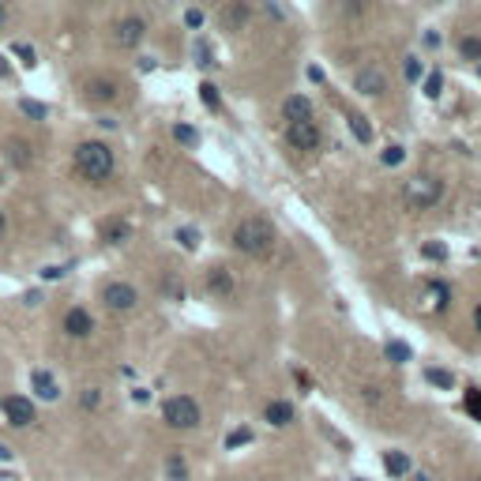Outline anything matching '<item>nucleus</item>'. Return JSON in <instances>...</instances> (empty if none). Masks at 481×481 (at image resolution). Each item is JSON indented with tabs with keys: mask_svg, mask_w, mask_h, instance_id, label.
I'll return each mask as SVG.
<instances>
[{
	"mask_svg": "<svg viewBox=\"0 0 481 481\" xmlns=\"http://www.w3.org/2000/svg\"><path fill=\"white\" fill-rule=\"evenodd\" d=\"M425 376H429V384H436V387H451V384H455V376H451L448 369H429Z\"/></svg>",
	"mask_w": 481,
	"mask_h": 481,
	"instance_id": "obj_28",
	"label": "nucleus"
},
{
	"mask_svg": "<svg viewBox=\"0 0 481 481\" xmlns=\"http://www.w3.org/2000/svg\"><path fill=\"white\" fill-rule=\"evenodd\" d=\"M98 403H102L98 387H87V391H83V406H87V410H98Z\"/></svg>",
	"mask_w": 481,
	"mask_h": 481,
	"instance_id": "obj_37",
	"label": "nucleus"
},
{
	"mask_svg": "<svg viewBox=\"0 0 481 481\" xmlns=\"http://www.w3.org/2000/svg\"><path fill=\"white\" fill-rule=\"evenodd\" d=\"M245 19H248V11H245V8H240V4H237V8L230 11V16H222V26H240V23H245Z\"/></svg>",
	"mask_w": 481,
	"mask_h": 481,
	"instance_id": "obj_34",
	"label": "nucleus"
},
{
	"mask_svg": "<svg viewBox=\"0 0 481 481\" xmlns=\"http://www.w3.org/2000/svg\"><path fill=\"white\" fill-rule=\"evenodd\" d=\"M477 481H481V477H477Z\"/></svg>",
	"mask_w": 481,
	"mask_h": 481,
	"instance_id": "obj_47",
	"label": "nucleus"
},
{
	"mask_svg": "<svg viewBox=\"0 0 481 481\" xmlns=\"http://www.w3.org/2000/svg\"><path fill=\"white\" fill-rule=\"evenodd\" d=\"M177 240H181V248H196V245H199V233L192 230V226H181V230H177Z\"/></svg>",
	"mask_w": 481,
	"mask_h": 481,
	"instance_id": "obj_30",
	"label": "nucleus"
},
{
	"mask_svg": "<svg viewBox=\"0 0 481 481\" xmlns=\"http://www.w3.org/2000/svg\"><path fill=\"white\" fill-rule=\"evenodd\" d=\"M64 271H60V267H46V271H42V278H60Z\"/></svg>",
	"mask_w": 481,
	"mask_h": 481,
	"instance_id": "obj_42",
	"label": "nucleus"
},
{
	"mask_svg": "<svg viewBox=\"0 0 481 481\" xmlns=\"http://www.w3.org/2000/svg\"><path fill=\"white\" fill-rule=\"evenodd\" d=\"M440 90H444V75L433 72L429 79H425V95H429V98H440Z\"/></svg>",
	"mask_w": 481,
	"mask_h": 481,
	"instance_id": "obj_33",
	"label": "nucleus"
},
{
	"mask_svg": "<svg viewBox=\"0 0 481 481\" xmlns=\"http://www.w3.org/2000/svg\"><path fill=\"white\" fill-rule=\"evenodd\" d=\"M384 354H387V361L403 365V361H410V346H403V342H387V346H384Z\"/></svg>",
	"mask_w": 481,
	"mask_h": 481,
	"instance_id": "obj_22",
	"label": "nucleus"
},
{
	"mask_svg": "<svg viewBox=\"0 0 481 481\" xmlns=\"http://www.w3.org/2000/svg\"><path fill=\"white\" fill-rule=\"evenodd\" d=\"M354 87L361 90V95L376 98V95H384V90H387V75H384L380 68H361L357 79H354Z\"/></svg>",
	"mask_w": 481,
	"mask_h": 481,
	"instance_id": "obj_9",
	"label": "nucleus"
},
{
	"mask_svg": "<svg viewBox=\"0 0 481 481\" xmlns=\"http://www.w3.org/2000/svg\"><path fill=\"white\" fill-rule=\"evenodd\" d=\"M462 406L470 410V418H474V421H481V391H477V387H470V391H466Z\"/></svg>",
	"mask_w": 481,
	"mask_h": 481,
	"instance_id": "obj_24",
	"label": "nucleus"
},
{
	"mask_svg": "<svg viewBox=\"0 0 481 481\" xmlns=\"http://www.w3.org/2000/svg\"><path fill=\"white\" fill-rule=\"evenodd\" d=\"M309 79H312V83H324V68H316V64H312V68H309Z\"/></svg>",
	"mask_w": 481,
	"mask_h": 481,
	"instance_id": "obj_40",
	"label": "nucleus"
},
{
	"mask_svg": "<svg viewBox=\"0 0 481 481\" xmlns=\"http://www.w3.org/2000/svg\"><path fill=\"white\" fill-rule=\"evenodd\" d=\"M0 459H11V451H8L4 444H0Z\"/></svg>",
	"mask_w": 481,
	"mask_h": 481,
	"instance_id": "obj_46",
	"label": "nucleus"
},
{
	"mask_svg": "<svg viewBox=\"0 0 481 481\" xmlns=\"http://www.w3.org/2000/svg\"><path fill=\"white\" fill-rule=\"evenodd\" d=\"M31 384H34V395H38V398H46V403H53V398H60V387H57V380H53L49 372H42V369H38L34 376H31Z\"/></svg>",
	"mask_w": 481,
	"mask_h": 481,
	"instance_id": "obj_13",
	"label": "nucleus"
},
{
	"mask_svg": "<svg viewBox=\"0 0 481 481\" xmlns=\"http://www.w3.org/2000/svg\"><path fill=\"white\" fill-rule=\"evenodd\" d=\"M173 139L184 143V147H196V143H199V132L189 128V125H173Z\"/></svg>",
	"mask_w": 481,
	"mask_h": 481,
	"instance_id": "obj_20",
	"label": "nucleus"
},
{
	"mask_svg": "<svg viewBox=\"0 0 481 481\" xmlns=\"http://www.w3.org/2000/svg\"><path fill=\"white\" fill-rule=\"evenodd\" d=\"M403 199L413 211H429V207H436L440 199H444V184H440L436 177H413V181H406Z\"/></svg>",
	"mask_w": 481,
	"mask_h": 481,
	"instance_id": "obj_4",
	"label": "nucleus"
},
{
	"mask_svg": "<svg viewBox=\"0 0 481 481\" xmlns=\"http://www.w3.org/2000/svg\"><path fill=\"white\" fill-rule=\"evenodd\" d=\"M4 230H8V218H4V211H0V237H4Z\"/></svg>",
	"mask_w": 481,
	"mask_h": 481,
	"instance_id": "obj_44",
	"label": "nucleus"
},
{
	"mask_svg": "<svg viewBox=\"0 0 481 481\" xmlns=\"http://www.w3.org/2000/svg\"><path fill=\"white\" fill-rule=\"evenodd\" d=\"M233 245L237 252H245V256H271V248H275V226L267 222V218H245L233 230Z\"/></svg>",
	"mask_w": 481,
	"mask_h": 481,
	"instance_id": "obj_2",
	"label": "nucleus"
},
{
	"mask_svg": "<svg viewBox=\"0 0 481 481\" xmlns=\"http://www.w3.org/2000/svg\"><path fill=\"white\" fill-rule=\"evenodd\" d=\"M384 466H387V474H391V477H406L410 474L406 451H384Z\"/></svg>",
	"mask_w": 481,
	"mask_h": 481,
	"instance_id": "obj_16",
	"label": "nucleus"
},
{
	"mask_svg": "<svg viewBox=\"0 0 481 481\" xmlns=\"http://www.w3.org/2000/svg\"><path fill=\"white\" fill-rule=\"evenodd\" d=\"M75 169L79 177L90 181V184H105L113 177V151L98 139H87L75 147Z\"/></svg>",
	"mask_w": 481,
	"mask_h": 481,
	"instance_id": "obj_1",
	"label": "nucleus"
},
{
	"mask_svg": "<svg viewBox=\"0 0 481 481\" xmlns=\"http://www.w3.org/2000/svg\"><path fill=\"white\" fill-rule=\"evenodd\" d=\"M192 57H196V64H199V68H211V64H215V60H211V46L204 42V38H199V42H196Z\"/></svg>",
	"mask_w": 481,
	"mask_h": 481,
	"instance_id": "obj_26",
	"label": "nucleus"
},
{
	"mask_svg": "<svg viewBox=\"0 0 481 481\" xmlns=\"http://www.w3.org/2000/svg\"><path fill=\"white\" fill-rule=\"evenodd\" d=\"M199 418H204V413H199V403L189 398V395H173V398L162 403V421L169 425V429H177V433L196 429Z\"/></svg>",
	"mask_w": 481,
	"mask_h": 481,
	"instance_id": "obj_3",
	"label": "nucleus"
},
{
	"mask_svg": "<svg viewBox=\"0 0 481 481\" xmlns=\"http://www.w3.org/2000/svg\"><path fill=\"white\" fill-rule=\"evenodd\" d=\"M8 162L11 166H31V147H26L23 139H11L8 143Z\"/></svg>",
	"mask_w": 481,
	"mask_h": 481,
	"instance_id": "obj_18",
	"label": "nucleus"
},
{
	"mask_svg": "<svg viewBox=\"0 0 481 481\" xmlns=\"http://www.w3.org/2000/svg\"><path fill=\"white\" fill-rule=\"evenodd\" d=\"M459 53H462L466 60H481V38H462Z\"/></svg>",
	"mask_w": 481,
	"mask_h": 481,
	"instance_id": "obj_23",
	"label": "nucleus"
},
{
	"mask_svg": "<svg viewBox=\"0 0 481 481\" xmlns=\"http://www.w3.org/2000/svg\"><path fill=\"white\" fill-rule=\"evenodd\" d=\"M346 120H350V132L357 136V143H369V139H372V128H369V120L361 117V113H350Z\"/></svg>",
	"mask_w": 481,
	"mask_h": 481,
	"instance_id": "obj_19",
	"label": "nucleus"
},
{
	"mask_svg": "<svg viewBox=\"0 0 481 481\" xmlns=\"http://www.w3.org/2000/svg\"><path fill=\"white\" fill-rule=\"evenodd\" d=\"M87 98L113 102L117 98V83H113V79H90V83H87Z\"/></svg>",
	"mask_w": 481,
	"mask_h": 481,
	"instance_id": "obj_15",
	"label": "nucleus"
},
{
	"mask_svg": "<svg viewBox=\"0 0 481 481\" xmlns=\"http://www.w3.org/2000/svg\"><path fill=\"white\" fill-rule=\"evenodd\" d=\"M143 34H147L143 19H120V23H117V34H113V42H117L120 49H136V46L143 42Z\"/></svg>",
	"mask_w": 481,
	"mask_h": 481,
	"instance_id": "obj_8",
	"label": "nucleus"
},
{
	"mask_svg": "<svg viewBox=\"0 0 481 481\" xmlns=\"http://www.w3.org/2000/svg\"><path fill=\"white\" fill-rule=\"evenodd\" d=\"M263 421H267V425H275V429H282V425H290V421H293V406H290V403H282V398H275V403H267Z\"/></svg>",
	"mask_w": 481,
	"mask_h": 481,
	"instance_id": "obj_12",
	"label": "nucleus"
},
{
	"mask_svg": "<svg viewBox=\"0 0 481 481\" xmlns=\"http://www.w3.org/2000/svg\"><path fill=\"white\" fill-rule=\"evenodd\" d=\"M102 301H105V309H113V312H128V309H136L139 293H136V286H128V282H110L102 290Z\"/></svg>",
	"mask_w": 481,
	"mask_h": 481,
	"instance_id": "obj_6",
	"label": "nucleus"
},
{
	"mask_svg": "<svg viewBox=\"0 0 481 481\" xmlns=\"http://www.w3.org/2000/svg\"><path fill=\"white\" fill-rule=\"evenodd\" d=\"M166 470H169V477H173V481H189V474H184V462H181V455H169Z\"/></svg>",
	"mask_w": 481,
	"mask_h": 481,
	"instance_id": "obj_32",
	"label": "nucleus"
},
{
	"mask_svg": "<svg viewBox=\"0 0 481 481\" xmlns=\"http://www.w3.org/2000/svg\"><path fill=\"white\" fill-rule=\"evenodd\" d=\"M429 301L436 305V309H448V286L444 282H433L429 286Z\"/></svg>",
	"mask_w": 481,
	"mask_h": 481,
	"instance_id": "obj_27",
	"label": "nucleus"
},
{
	"mask_svg": "<svg viewBox=\"0 0 481 481\" xmlns=\"http://www.w3.org/2000/svg\"><path fill=\"white\" fill-rule=\"evenodd\" d=\"M286 139L297 147V151H316V147H319V128H316V120H297V125H290V128H286Z\"/></svg>",
	"mask_w": 481,
	"mask_h": 481,
	"instance_id": "obj_7",
	"label": "nucleus"
},
{
	"mask_svg": "<svg viewBox=\"0 0 481 481\" xmlns=\"http://www.w3.org/2000/svg\"><path fill=\"white\" fill-rule=\"evenodd\" d=\"M19 110H23L26 117H31V120H46V113H49L42 102H31V98H23V102H19Z\"/></svg>",
	"mask_w": 481,
	"mask_h": 481,
	"instance_id": "obj_25",
	"label": "nucleus"
},
{
	"mask_svg": "<svg viewBox=\"0 0 481 481\" xmlns=\"http://www.w3.org/2000/svg\"><path fill=\"white\" fill-rule=\"evenodd\" d=\"M474 327L481 331V305H477V312H474Z\"/></svg>",
	"mask_w": 481,
	"mask_h": 481,
	"instance_id": "obj_45",
	"label": "nucleus"
},
{
	"mask_svg": "<svg viewBox=\"0 0 481 481\" xmlns=\"http://www.w3.org/2000/svg\"><path fill=\"white\" fill-rule=\"evenodd\" d=\"M207 290L215 293V297H230V293H233V278L226 275L222 267H211V271H207Z\"/></svg>",
	"mask_w": 481,
	"mask_h": 481,
	"instance_id": "obj_14",
	"label": "nucleus"
},
{
	"mask_svg": "<svg viewBox=\"0 0 481 481\" xmlns=\"http://www.w3.org/2000/svg\"><path fill=\"white\" fill-rule=\"evenodd\" d=\"M403 158H406V151L398 143H391V147H384V151H380V162L384 166H403Z\"/></svg>",
	"mask_w": 481,
	"mask_h": 481,
	"instance_id": "obj_21",
	"label": "nucleus"
},
{
	"mask_svg": "<svg viewBox=\"0 0 481 481\" xmlns=\"http://www.w3.org/2000/svg\"><path fill=\"white\" fill-rule=\"evenodd\" d=\"M248 440H252V429H237V433L226 436V451H233V448H240V444H248Z\"/></svg>",
	"mask_w": 481,
	"mask_h": 481,
	"instance_id": "obj_31",
	"label": "nucleus"
},
{
	"mask_svg": "<svg viewBox=\"0 0 481 481\" xmlns=\"http://www.w3.org/2000/svg\"><path fill=\"white\" fill-rule=\"evenodd\" d=\"M425 46L436 49V46H440V34H433V31H429V34H425Z\"/></svg>",
	"mask_w": 481,
	"mask_h": 481,
	"instance_id": "obj_41",
	"label": "nucleus"
},
{
	"mask_svg": "<svg viewBox=\"0 0 481 481\" xmlns=\"http://www.w3.org/2000/svg\"><path fill=\"white\" fill-rule=\"evenodd\" d=\"M64 331H68L72 339H87L90 331H95V319H90L87 309H68L64 312Z\"/></svg>",
	"mask_w": 481,
	"mask_h": 481,
	"instance_id": "obj_10",
	"label": "nucleus"
},
{
	"mask_svg": "<svg viewBox=\"0 0 481 481\" xmlns=\"http://www.w3.org/2000/svg\"><path fill=\"white\" fill-rule=\"evenodd\" d=\"M421 252H425L429 260H444V256H448V248H444V245H425Z\"/></svg>",
	"mask_w": 481,
	"mask_h": 481,
	"instance_id": "obj_39",
	"label": "nucleus"
},
{
	"mask_svg": "<svg viewBox=\"0 0 481 481\" xmlns=\"http://www.w3.org/2000/svg\"><path fill=\"white\" fill-rule=\"evenodd\" d=\"M403 72H406V79H421V60H418V57H406Z\"/></svg>",
	"mask_w": 481,
	"mask_h": 481,
	"instance_id": "obj_35",
	"label": "nucleus"
},
{
	"mask_svg": "<svg viewBox=\"0 0 481 481\" xmlns=\"http://www.w3.org/2000/svg\"><path fill=\"white\" fill-rule=\"evenodd\" d=\"M102 237L110 240V245H125V240L132 237V226L128 222H105L102 226Z\"/></svg>",
	"mask_w": 481,
	"mask_h": 481,
	"instance_id": "obj_17",
	"label": "nucleus"
},
{
	"mask_svg": "<svg viewBox=\"0 0 481 481\" xmlns=\"http://www.w3.org/2000/svg\"><path fill=\"white\" fill-rule=\"evenodd\" d=\"M199 98H204L207 110H218V87H215V83H204V87H199Z\"/></svg>",
	"mask_w": 481,
	"mask_h": 481,
	"instance_id": "obj_29",
	"label": "nucleus"
},
{
	"mask_svg": "<svg viewBox=\"0 0 481 481\" xmlns=\"http://www.w3.org/2000/svg\"><path fill=\"white\" fill-rule=\"evenodd\" d=\"M0 410H4V418L11 429H26V425H34V403L23 395H4V403H0Z\"/></svg>",
	"mask_w": 481,
	"mask_h": 481,
	"instance_id": "obj_5",
	"label": "nucleus"
},
{
	"mask_svg": "<svg viewBox=\"0 0 481 481\" xmlns=\"http://www.w3.org/2000/svg\"><path fill=\"white\" fill-rule=\"evenodd\" d=\"M282 117L290 120V125H297V120H312V102L305 95H290L286 105H282Z\"/></svg>",
	"mask_w": 481,
	"mask_h": 481,
	"instance_id": "obj_11",
	"label": "nucleus"
},
{
	"mask_svg": "<svg viewBox=\"0 0 481 481\" xmlns=\"http://www.w3.org/2000/svg\"><path fill=\"white\" fill-rule=\"evenodd\" d=\"M4 23H8V4L0 0V26H4Z\"/></svg>",
	"mask_w": 481,
	"mask_h": 481,
	"instance_id": "obj_43",
	"label": "nucleus"
},
{
	"mask_svg": "<svg viewBox=\"0 0 481 481\" xmlns=\"http://www.w3.org/2000/svg\"><path fill=\"white\" fill-rule=\"evenodd\" d=\"M16 53H19V60L26 64V68H34V64H38V60H34V49H31V46H16Z\"/></svg>",
	"mask_w": 481,
	"mask_h": 481,
	"instance_id": "obj_38",
	"label": "nucleus"
},
{
	"mask_svg": "<svg viewBox=\"0 0 481 481\" xmlns=\"http://www.w3.org/2000/svg\"><path fill=\"white\" fill-rule=\"evenodd\" d=\"M184 23H189L192 31H199V26H204V11H199V8H189V11H184Z\"/></svg>",
	"mask_w": 481,
	"mask_h": 481,
	"instance_id": "obj_36",
	"label": "nucleus"
}]
</instances>
